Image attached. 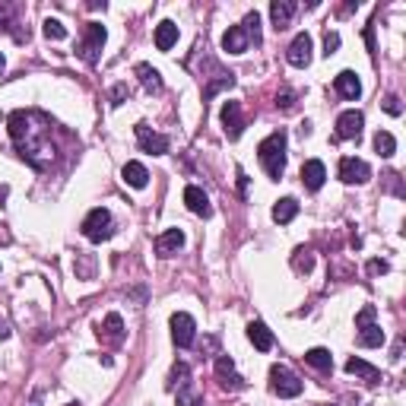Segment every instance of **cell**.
I'll return each instance as SVG.
<instances>
[{
    "mask_svg": "<svg viewBox=\"0 0 406 406\" xmlns=\"http://www.w3.org/2000/svg\"><path fill=\"white\" fill-rule=\"evenodd\" d=\"M10 140L16 143L19 156L29 162L32 168H48L54 159V143H51V121L42 112H13L7 121Z\"/></svg>",
    "mask_w": 406,
    "mask_h": 406,
    "instance_id": "6da1fadb",
    "label": "cell"
},
{
    "mask_svg": "<svg viewBox=\"0 0 406 406\" xmlns=\"http://www.w3.org/2000/svg\"><path fill=\"white\" fill-rule=\"evenodd\" d=\"M257 156H261L263 172L270 175L273 181L283 178V172H286V130H273V134L257 146Z\"/></svg>",
    "mask_w": 406,
    "mask_h": 406,
    "instance_id": "7a4b0ae2",
    "label": "cell"
},
{
    "mask_svg": "<svg viewBox=\"0 0 406 406\" xmlns=\"http://www.w3.org/2000/svg\"><path fill=\"white\" fill-rule=\"evenodd\" d=\"M83 235L89 241H96V245H102V241H108L114 235V219L112 213L105 210V206H96V210L89 213V216L83 219Z\"/></svg>",
    "mask_w": 406,
    "mask_h": 406,
    "instance_id": "3957f363",
    "label": "cell"
},
{
    "mask_svg": "<svg viewBox=\"0 0 406 406\" xmlns=\"http://www.w3.org/2000/svg\"><path fill=\"white\" fill-rule=\"evenodd\" d=\"M105 38H108V32H105V26H102V23H86L83 42L76 45V54H80L86 64H96V60H98V51L105 48Z\"/></svg>",
    "mask_w": 406,
    "mask_h": 406,
    "instance_id": "277c9868",
    "label": "cell"
},
{
    "mask_svg": "<svg viewBox=\"0 0 406 406\" xmlns=\"http://www.w3.org/2000/svg\"><path fill=\"white\" fill-rule=\"evenodd\" d=\"M270 387H273V394H279V397L289 400V397H299L305 384H301L299 378L286 369V365H273L270 369Z\"/></svg>",
    "mask_w": 406,
    "mask_h": 406,
    "instance_id": "5b68a950",
    "label": "cell"
},
{
    "mask_svg": "<svg viewBox=\"0 0 406 406\" xmlns=\"http://www.w3.org/2000/svg\"><path fill=\"white\" fill-rule=\"evenodd\" d=\"M172 339H175V346H181V349L194 346L197 324H194V317H191L188 311H175L172 315Z\"/></svg>",
    "mask_w": 406,
    "mask_h": 406,
    "instance_id": "8992f818",
    "label": "cell"
},
{
    "mask_svg": "<svg viewBox=\"0 0 406 406\" xmlns=\"http://www.w3.org/2000/svg\"><path fill=\"white\" fill-rule=\"evenodd\" d=\"M339 178H343V184H365L371 178V168H369V162L346 156V159H339Z\"/></svg>",
    "mask_w": 406,
    "mask_h": 406,
    "instance_id": "52a82bcc",
    "label": "cell"
},
{
    "mask_svg": "<svg viewBox=\"0 0 406 406\" xmlns=\"http://www.w3.org/2000/svg\"><path fill=\"white\" fill-rule=\"evenodd\" d=\"M216 378L226 391H245V387H248V381L235 371V362L229 359V355H219L216 359Z\"/></svg>",
    "mask_w": 406,
    "mask_h": 406,
    "instance_id": "ba28073f",
    "label": "cell"
},
{
    "mask_svg": "<svg viewBox=\"0 0 406 406\" xmlns=\"http://www.w3.org/2000/svg\"><path fill=\"white\" fill-rule=\"evenodd\" d=\"M311 35L308 32H299V35L292 38V45L286 48V60L292 64V67H308L311 64Z\"/></svg>",
    "mask_w": 406,
    "mask_h": 406,
    "instance_id": "9c48e42d",
    "label": "cell"
},
{
    "mask_svg": "<svg viewBox=\"0 0 406 406\" xmlns=\"http://www.w3.org/2000/svg\"><path fill=\"white\" fill-rule=\"evenodd\" d=\"M362 127H365V114L362 112H343L337 118V136L339 140H359L362 136Z\"/></svg>",
    "mask_w": 406,
    "mask_h": 406,
    "instance_id": "30bf717a",
    "label": "cell"
},
{
    "mask_svg": "<svg viewBox=\"0 0 406 406\" xmlns=\"http://www.w3.org/2000/svg\"><path fill=\"white\" fill-rule=\"evenodd\" d=\"M136 140H140L143 152H152V156H166L168 146H172L166 134H156V130H150L146 124H136Z\"/></svg>",
    "mask_w": 406,
    "mask_h": 406,
    "instance_id": "8fae6325",
    "label": "cell"
},
{
    "mask_svg": "<svg viewBox=\"0 0 406 406\" xmlns=\"http://www.w3.org/2000/svg\"><path fill=\"white\" fill-rule=\"evenodd\" d=\"M222 127H226L229 140H238L245 130V118H241V102H226L222 105Z\"/></svg>",
    "mask_w": 406,
    "mask_h": 406,
    "instance_id": "7c38bea8",
    "label": "cell"
},
{
    "mask_svg": "<svg viewBox=\"0 0 406 406\" xmlns=\"http://www.w3.org/2000/svg\"><path fill=\"white\" fill-rule=\"evenodd\" d=\"M324 181H327V168H324L321 159H308L305 166H301V184L308 191H321Z\"/></svg>",
    "mask_w": 406,
    "mask_h": 406,
    "instance_id": "4fadbf2b",
    "label": "cell"
},
{
    "mask_svg": "<svg viewBox=\"0 0 406 406\" xmlns=\"http://www.w3.org/2000/svg\"><path fill=\"white\" fill-rule=\"evenodd\" d=\"M184 203H188V210L194 213V216H213V206H210V197L203 194L200 188H197V184H188V188H184Z\"/></svg>",
    "mask_w": 406,
    "mask_h": 406,
    "instance_id": "5bb4252c",
    "label": "cell"
},
{
    "mask_svg": "<svg viewBox=\"0 0 406 406\" xmlns=\"http://www.w3.org/2000/svg\"><path fill=\"white\" fill-rule=\"evenodd\" d=\"M181 248H184V232H181V229H168V232H162L156 238V254L159 257H172V254H178Z\"/></svg>",
    "mask_w": 406,
    "mask_h": 406,
    "instance_id": "9a60e30c",
    "label": "cell"
},
{
    "mask_svg": "<svg viewBox=\"0 0 406 406\" xmlns=\"http://www.w3.org/2000/svg\"><path fill=\"white\" fill-rule=\"evenodd\" d=\"M292 13H295V3H292V0H273V3H270L273 29H276V32L289 29V23H292Z\"/></svg>",
    "mask_w": 406,
    "mask_h": 406,
    "instance_id": "2e32d148",
    "label": "cell"
},
{
    "mask_svg": "<svg viewBox=\"0 0 406 406\" xmlns=\"http://www.w3.org/2000/svg\"><path fill=\"white\" fill-rule=\"evenodd\" d=\"M333 89H337L343 98H353V102L362 96V83H359V76H355L353 70H343V73H337V80H333Z\"/></svg>",
    "mask_w": 406,
    "mask_h": 406,
    "instance_id": "e0dca14e",
    "label": "cell"
},
{
    "mask_svg": "<svg viewBox=\"0 0 406 406\" xmlns=\"http://www.w3.org/2000/svg\"><path fill=\"white\" fill-rule=\"evenodd\" d=\"M248 32L241 29V26H232V29L222 35V51H229V54H245L248 51Z\"/></svg>",
    "mask_w": 406,
    "mask_h": 406,
    "instance_id": "ac0fdd59",
    "label": "cell"
},
{
    "mask_svg": "<svg viewBox=\"0 0 406 406\" xmlns=\"http://www.w3.org/2000/svg\"><path fill=\"white\" fill-rule=\"evenodd\" d=\"M121 178L127 181L130 188H136V191H143L146 184H150V172H146L143 162H127V166L121 168Z\"/></svg>",
    "mask_w": 406,
    "mask_h": 406,
    "instance_id": "d6986e66",
    "label": "cell"
},
{
    "mask_svg": "<svg viewBox=\"0 0 406 406\" xmlns=\"http://www.w3.org/2000/svg\"><path fill=\"white\" fill-rule=\"evenodd\" d=\"M248 339L254 343V349H261V353H270L273 349V333L267 330V324L263 321H251L248 324Z\"/></svg>",
    "mask_w": 406,
    "mask_h": 406,
    "instance_id": "ffe728a7",
    "label": "cell"
},
{
    "mask_svg": "<svg viewBox=\"0 0 406 406\" xmlns=\"http://www.w3.org/2000/svg\"><path fill=\"white\" fill-rule=\"evenodd\" d=\"M175 42H178V26H175L172 19H162V23L156 26V48L159 51H172Z\"/></svg>",
    "mask_w": 406,
    "mask_h": 406,
    "instance_id": "44dd1931",
    "label": "cell"
},
{
    "mask_svg": "<svg viewBox=\"0 0 406 406\" xmlns=\"http://www.w3.org/2000/svg\"><path fill=\"white\" fill-rule=\"evenodd\" d=\"M136 76H140V83H143V89L150 92V96H159L162 92V76H159L156 67H150V64H136Z\"/></svg>",
    "mask_w": 406,
    "mask_h": 406,
    "instance_id": "7402d4cb",
    "label": "cell"
},
{
    "mask_svg": "<svg viewBox=\"0 0 406 406\" xmlns=\"http://www.w3.org/2000/svg\"><path fill=\"white\" fill-rule=\"evenodd\" d=\"M295 216H299V200H295V197H283V200L273 203V219H276L279 226L292 222Z\"/></svg>",
    "mask_w": 406,
    "mask_h": 406,
    "instance_id": "603a6c76",
    "label": "cell"
},
{
    "mask_svg": "<svg viewBox=\"0 0 406 406\" xmlns=\"http://www.w3.org/2000/svg\"><path fill=\"white\" fill-rule=\"evenodd\" d=\"M346 371H349V375L365 378V384H378V381H381V371H378L375 365H369L365 359H355V355L346 362Z\"/></svg>",
    "mask_w": 406,
    "mask_h": 406,
    "instance_id": "cb8c5ba5",
    "label": "cell"
},
{
    "mask_svg": "<svg viewBox=\"0 0 406 406\" xmlns=\"http://www.w3.org/2000/svg\"><path fill=\"white\" fill-rule=\"evenodd\" d=\"M98 337H105V339H112V343H121L124 339V321H121V315H108L105 317V324L98 327Z\"/></svg>",
    "mask_w": 406,
    "mask_h": 406,
    "instance_id": "d4e9b609",
    "label": "cell"
},
{
    "mask_svg": "<svg viewBox=\"0 0 406 406\" xmlns=\"http://www.w3.org/2000/svg\"><path fill=\"white\" fill-rule=\"evenodd\" d=\"M188 384H191V365L188 362H175L172 371H168L166 387L168 391H178V387H188Z\"/></svg>",
    "mask_w": 406,
    "mask_h": 406,
    "instance_id": "484cf974",
    "label": "cell"
},
{
    "mask_svg": "<svg viewBox=\"0 0 406 406\" xmlns=\"http://www.w3.org/2000/svg\"><path fill=\"white\" fill-rule=\"evenodd\" d=\"M305 362H308L311 369H317V371H333V355H330V349H321V346L308 349V353H305Z\"/></svg>",
    "mask_w": 406,
    "mask_h": 406,
    "instance_id": "4316f807",
    "label": "cell"
},
{
    "mask_svg": "<svg viewBox=\"0 0 406 406\" xmlns=\"http://www.w3.org/2000/svg\"><path fill=\"white\" fill-rule=\"evenodd\" d=\"M355 343H359L362 349H375L384 343V330L378 327V324H369V327H362L359 337H355Z\"/></svg>",
    "mask_w": 406,
    "mask_h": 406,
    "instance_id": "83f0119b",
    "label": "cell"
},
{
    "mask_svg": "<svg viewBox=\"0 0 406 406\" xmlns=\"http://www.w3.org/2000/svg\"><path fill=\"white\" fill-rule=\"evenodd\" d=\"M375 150L381 159H391L394 152H397V140H394V134H387V130H378L375 134Z\"/></svg>",
    "mask_w": 406,
    "mask_h": 406,
    "instance_id": "f1b7e54d",
    "label": "cell"
},
{
    "mask_svg": "<svg viewBox=\"0 0 406 406\" xmlns=\"http://www.w3.org/2000/svg\"><path fill=\"white\" fill-rule=\"evenodd\" d=\"M232 86H235V73H222L219 80H213V83L206 86V92H203V105H206V102H210L219 89H232Z\"/></svg>",
    "mask_w": 406,
    "mask_h": 406,
    "instance_id": "f546056e",
    "label": "cell"
},
{
    "mask_svg": "<svg viewBox=\"0 0 406 406\" xmlns=\"http://www.w3.org/2000/svg\"><path fill=\"white\" fill-rule=\"evenodd\" d=\"M241 29L248 32V42L261 45V16H257V10H254V13H248V16H245V23H241Z\"/></svg>",
    "mask_w": 406,
    "mask_h": 406,
    "instance_id": "4dcf8cb0",
    "label": "cell"
},
{
    "mask_svg": "<svg viewBox=\"0 0 406 406\" xmlns=\"http://www.w3.org/2000/svg\"><path fill=\"white\" fill-rule=\"evenodd\" d=\"M45 38H51V42L67 38V26L60 23V19H45Z\"/></svg>",
    "mask_w": 406,
    "mask_h": 406,
    "instance_id": "1f68e13d",
    "label": "cell"
},
{
    "mask_svg": "<svg viewBox=\"0 0 406 406\" xmlns=\"http://www.w3.org/2000/svg\"><path fill=\"white\" fill-rule=\"evenodd\" d=\"M375 317H378V308L375 305H365V308L359 311V315H355V327H369V324H375Z\"/></svg>",
    "mask_w": 406,
    "mask_h": 406,
    "instance_id": "d6a6232c",
    "label": "cell"
},
{
    "mask_svg": "<svg viewBox=\"0 0 406 406\" xmlns=\"http://www.w3.org/2000/svg\"><path fill=\"white\" fill-rule=\"evenodd\" d=\"M178 406H200V397L191 391V384L188 387H178Z\"/></svg>",
    "mask_w": 406,
    "mask_h": 406,
    "instance_id": "836d02e7",
    "label": "cell"
},
{
    "mask_svg": "<svg viewBox=\"0 0 406 406\" xmlns=\"http://www.w3.org/2000/svg\"><path fill=\"white\" fill-rule=\"evenodd\" d=\"M337 48H339V35H337V32H324V54L330 58V54H337Z\"/></svg>",
    "mask_w": 406,
    "mask_h": 406,
    "instance_id": "e575fe53",
    "label": "cell"
},
{
    "mask_svg": "<svg viewBox=\"0 0 406 406\" xmlns=\"http://www.w3.org/2000/svg\"><path fill=\"white\" fill-rule=\"evenodd\" d=\"M384 112L397 118V114L403 112V105H400V98H397V96H387V98H384Z\"/></svg>",
    "mask_w": 406,
    "mask_h": 406,
    "instance_id": "d590c367",
    "label": "cell"
},
{
    "mask_svg": "<svg viewBox=\"0 0 406 406\" xmlns=\"http://www.w3.org/2000/svg\"><path fill=\"white\" fill-rule=\"evenodd\" d=\"M127 96H130V92H127V86H124V83L114 86V89H112V105H121V102H124Z\"/></svg>",
    "mask_w": 406,
    "mask_h": 406,
    "instance_id": "8d00e7d4",
    "label": "cell"
},
{
    "mask_svg": "<svg viewBox=\"0 0 406 406\" xmlns=\"http://www.w3.org/2000/svg\"><path fill=\"white\" fill-rule=\"evenodd\" d=\"M235 175H238V191L241 194H248V175H245V168H238Z\"/></svg>",
    "mask_w": 406,
    "mask_h": 406,
    "instance_id": "74e56055",
    "label": "cell"
},
{
    "mask_svg": "<svg viewBox=\"0 0 406 406\" xmlns=\"http://www.w3.org/2000/svg\"><path fill=\"white\" fill-rule=\"evenodd\" d=\"M369 273H387V261H371L369 263Z\"/></svg>",
    "mask_w": 406,
    "mask_h": 406,
    "instance_id": "f35d334b",
    "label": "cell"
},
{
    "mask_svg": "<svg viewBox=\"0 0 406 406\" xmlns=\"http://www.w3.org/2000/svg\"><path fill=\"white\" fill-rule=\"evenodd\" d=\"M365 42H369V51L375 54V26H369V29H365Z\"/></svg>",
    "mask_w": 406,
    "mask_h": 406,
    "instance_id": "ab89813d",
    "label": "cell"
},
{
    "mask_svg": "<svg viewBox=\"0 0 406 406\" xmlns=\"http://www.w3.org/2000/svg\"><path fill=\"white\" fill-rule=\"evenodd\" d=\"M276 105H283V108H292V92H283V96L276 98Z\"/></svg>",
    "mask_w": 406,
    "mask_h": 406,
    "instance_id": "60d3db41",
    "label": "cell"
},
{
    "mask_svg": "<svg viewBox=\"0 0 406 406\" xmlns=\"http://www.w3.org/2000/svg\"><path fill=\"white\" fill-rule=\"evenodd\" d=\"M7 337H10V324L0 317V339H7Z\"/></svg>",
    "mask_w": 406,
    "mask_h": 406,
    "instance_id": "b9f144b4",
    "label": "cell"
},
{
    "mask_svg": "<svg viewBox=\"0 0 406 406\" xmlns=\"http://www.w3.org/2000/svg\"><path fill=\"white\" fill-rule=\"evenodd\" d=\"M3 67H7V60H3V54H0V73H3Z\"/></svg>",
    "mask_w": 406,
    "mask_h": 406,
    "instance_id": "7bdbcfd3",
    "label": "cell"
},
{
    "mask_svg": "<svg viewBox=\"0 0 406 406\" xmlns=\"http://www.w3.org/2000/svg\"><path fill=\"white\" fill-rule=\"evenodd\" d=\"M3 197H7V188H0V200H3Z\"/></svg>",
    "mask_w": 406,
    "mask_h": 406,
    "instance_id": "ee69618b",
    "label": "cell"
},
{
    "mask_svg": "<svg viewBox=\"0 0 406 406\" xmlns=\"http://www.w3.org/2000/svg\"><path fill=\"white\" fill-rule=\"evenodd\" d=\"M70 406H80V403H70Z\"/></svg>",
    "mask_w": 406,
    "mask_h": 406,
    "instance_id": "f6af8a7d",
    "label": "cell"
}]
</instances>
